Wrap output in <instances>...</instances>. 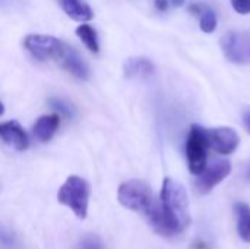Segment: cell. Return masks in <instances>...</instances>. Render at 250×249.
Instances as JSON below:
<instances>
[{
	"mask_svg": "<svg viewBox=\"0 0 250 249\" xmlns=\"http://www.w3.org/2000/svg\"><path fill=\"white\" fill-rule=\"evenodd\" d=\"M117 197L123 207L142 214L157 233L163 236H174L161 201L155 198L149 185L142 181H127L120 185Z\"/></svg>",
	"mask_w": 250,
	"mask_h": 249,
	"instance_id": "6da1fadb",
	"label": "cell"
},
{
	"mask_svg": "<svg viewBox=\"0 0 250 249\" xmlns=\"http://www.w3.org/2000/svg\"><path fill=\"white\" fill-rule=\"evenodd\" d=\"M160 201L174 235L183 232L190 225L189 197L185 186L171 178H166L163 182Z\"/></svg>",
	"mask_w": 250,
	"mask_h": 249,
	"instance_id": "7a4b0ae2",
	"label": "cell"
},
{
	"mask_svg": "<svg viewBox=\"0 0 250 249\" xmlns=\"http://www.w3.org/2000/svg\"><path fill=\"white\" fill-rule=\"evenodd\" d=\"M25 48L40 62H56L62 68L75 51L70 45L53 35L29 34L25 37Z\"/></svg>",
	"mask_w": 250,
	"mask_h": 249,
	"instance_id": "3957f363",
	"label": "cell"
},
{
	"mask_svg": "<svg viewBox=\"0 0 250 249\" xmlns=\"http://www.w3.org/2000/svg\"><path fill=\"white\" fill-rule=\"evenodd\" d=\"M57 201L69 207L78 219H86L89 204L88 182L79 176H69L57 192Z\"/></svg>",
	"mask_w": 250,
	"mask_h": 249,
	"instance_id": "277c9868",
	"label": "cell"
},
{
	"mask_svg": "<svg viewBox=\"0 0 250 249\" xmlns=\"http://www.w3.org/2000/svg\"><path fill=\"white\" fill-rule=\"evenodd\" d=\"M207 150H208L207 131L198 125H193L190 128L186 142L188 164L192 175L198 176L207 167Z\"/></svg>",
	"mask_w": 250,
	"mask_h": 249,
	"instance_id": "5b68a950",
	"label": "cell"
},
{
	"mask_svg": "<svg viewBox=\"0 0 250 249\" xmlns=\"http://www.w3.org/2000/svg\"><path fill=\"white\" fill-rule=\"evenodd\" d=\"M220 44L230 62L250 65V32H227L221 38Z\"/></svg>",
	"mask_w": 250,
	"mask_h": 249,
	"instance_id": "8992f818",
	"label": "cell"
},
{
	"mask_svg": "<svg viewBox=\"0 0 250 249\" xmlns=\"http://www.w3.org/2000/svg\"><path fill=\"white\" fill-rule=\"evenodd\" d=\"M231 172V164L227 160H218L207 166L202 173L198 175L195 186L199 194H208L220 182H223Z\"/></svg>",
	"mask_w": 250,
	"mask_h": 249,
	"instance_id": "52a82bcc",
	"label": "cell"
},
{
	"mask_svg": "<svg viewBox=\"0 0 250 249\" xmlns=\"http://www.w3.org/2000/svg\"><path fill=\"white\" fill-rule=\"evenodd\" d=\"M208 147H211L215 153L227 156L236 151L240 144V138L237 132L231 128H217V129H205Z\"/></svg>",
	"mask_w": 250,
	"mask_h": 249,
	"instance_id": "ba28073f",
	"label": "cell"
},
{
	"mask_svg": "<svg viewBox=\"0 0 250 249\" xmlns=\"http://www.w3.org/2000/svg\"><path fill=\"white\" fill-rule=\"evenodd\" d=\"M0 138L18 151H23L29 145L28 135L18 122L0 123Z\"/></svg>",
	"mask_w": 250,
	"mask_h": 249,
	"instance_id": "9c48e42d",
	"label": "cell"
},
{
	"mask_svg": "<svg viewBox=\"0 0 250 249\" xmlns=\"http://www.w3.org/2000/svg\"><path fill=\"white\" fill-rule=\"evenodd\" d=\"M57 1L63 9V12L75 21L86 22L94 18L92 9L83 0H57Z\"/></svg>",
	"mask_w": 250,
	"mask_h": 249,
	"instance_id": "30bf717a",
	"label": "cell"
},
{
	"mask_svg": "<svg viewBox=\"0 0 250 249\" xmlns=\"http://www.w3.org/2000/svg\"><path fill=\"white\" fill-rule=\"evenodd\" d=\"M59 125H60V117L57 114L41 116L34 125V135L41 142H47L53 138Z\"/></svg>",
	"mask_w": 250,
	"mask_h": 249,
	"instance_id": "8fae6325",
	"label": "cell"
},
{
	"mask_svg": "<svg viewBox=\"0 0 250 249\" xmlns=\"http://www.w3.org/2000/svg\"><path fill=\"white\" fill-rule=\"evenodd\" d=\"M155 70L154 65L145 59V57H133V59H127L125 63V75L129 78H146L149 75H152Z\"/></svg>",
	"mask_w": 250,
	"mask_h": 249,
	"instance_id": "7c38bea8",
	"label": "cell"
},
{
	"mask_svg": "<svg viewBox=\"0 0 250 249\" xmlns=\"http://www.w3.org/2000/svg\"><path fill=\"white\" fill-rule=\"evenodd\" d=\"M236 216H237V232L239 236L250 242V208L246 204H236Z\"/></svg>",
	"mask_w": 250,
	"mask_h": 249,
	"instance_id": "4fadbf2b",
	"label": "cell"
},
{
	"mask_svg": "<svg viewBox=\"0 0 250 249\" xmlns=\"http://www.w3.org/2000/svg\"><path fill=\"white\" fill-rule=\"evenodd\" d=\"M76 34L82 40V43L88 47L89 51H92V53H98L100 51V45H98V40H97V32H95V29L91 25H88V23L79 25L76 28Z\"/></svg>",
	"mask_w": 250,
	"mask_h": 249,
	"instance_id": "5bb4252c",
	"label": "cell"
},
{
	"mask_svg": "<svg viewBox=\"0 0 250 249\" xmlns=\"http://www.w3.org/2000/svg\"><path fill=\"white\" fill-rule=\"evenodd\" d=\"M76 249H105L103 241L97 235H86L82 238V241L78 244Z\"/></svg>",
	"mask_w": 250,
	"mask_h": 249,
	"instance_id": "9a60e30c",
	"label": "cell"
},
{
	"mask_svg": "<svg viewBox=\"0 0 250 249\" xmlns=\"http://www.w3.org/2000/svg\"><path fill=\"white\" fill-rule=\"evenodd\" d=\"M217 28V18L215 13L212 10H207L204 12L202 18H201V29L204 32H212Z\"/></svg>",
	"mask_w": 250,
	"mask_h": 249,
	"instance_id": "2e32d148",
	"label": "cell"
},
{
	"mask_svg": "<svg viewBox=\"0 0 250 249\" xmlns=\"http://www.w3.org/2000/svg\"><path fill=\"white\" fill-rule=\"evenodd\" d=\"M48 103H50V106L51 107H54L56 110H59L62 114H64V116H73V109L67 104V103H64L63 100H60V98H50L48 100Z\"/></svg>",
	"mask_w": 250,
	"mask_h": 249,
	"instance_id": "e0dca14e",
	"label": "cell"
},
{
	"mask_svg": "<svg viewBox=\"0 0 250 249\" xmlns=\"http://www.w3.org/2000/svg\"><path fill=\"white\" fill-rule=\"evenodd\" d=\"M231 4L236 12L240 15H248L250 13V0H231Z\"/></svg>",
	"mask_w": 250,
	"mask_h": 249,
	"instance_id": "ac0fdd59",
	"label": "cell"
},
{
	"mask_svg": "<svg viewBox=\"0 0 250 249\" xmlns=\"http://www.w3.org/2000/svg\"><path fill=\"white\" fill-rule=\"evenodd\" d=\"M168 3L170 0H155V6L158 10H166L168 7Z\"/></svg>",
	"mask_w": 250,
	"mask_h": 249,
	"instance_id": "d6986e66",
	"label": "cell"
},
{
	"mask_svg": "<svg viewBox=\"0 0 250 249\" xmlns=\"http://www.w3.org/2000/svg\"><path fill=\"white\" fill-rule=\"evenodd\" d=\"M243 120H245V126H246V129H248V131L250 132V110L245 113V116H243Z\"/></svg>",
	"mask_w": 250,
	"mask_h": 249,
	"instance_id": "ffe728a7",
	"label": "cell"
},
{
	"mask_svg": "<svg viewBox=\"0 0 250 249\" xmlns=\"http://www.w3.org/2000/svg\"><path fill=\"white\" fill-rule=\"evenodd\" d=\"M189 10L193 12V13H201V6H199V4H192V6L189 7Z\"/></svg>",
	"mask_w": 250,
	"mask_h": 249,
	"instance_id": "44dd1931",
	"label": "cell"
},
{
	"mask_svg": "<svg viewBox=\"0 0 250 249\" xmlns=\"http://www.w3.org/2000/svg\"><path fill=\"white\" fill-rule=\"evenodd\" d=\"M183 1H185V0H170V3H171V4H174V6H182V4H183Z\"/></svg>",
	"mask_w": 250,
	"mask_h": 249,
	"instance_id": "7402d4cb",
	"label": "cell"
},
{
	"mask_svg": "<svg viewBox=\"0 0 250 249\" xmlns=\"http://www.w3.org/2000/svg\"><path fill=\"white\" fill-rule=\"evenodd\" d=\"M246 179H248V181H250V166L248 167V170H246Z\"/></svg>",
	"mask_w": 250,
	"mask_h": 249,
	"instance_id": "603a6c76",
	"label": "cell"
},
{
	"mask_svg": "<svg viewBox=\"0 0 250 249\" xmlns=\"http://www.w3.org/2000/svg\"><path fill=\"white\" fill-rule=\"evenodd\" d=\"M3 113H4V107H3V104L0 103V116H1Z\"/></svg>",
	"mask_w": 250,
	"mask_h": 249,
	"instance_id": "cb8c5ba5",
	"label": "cell"
}]
</instances>
